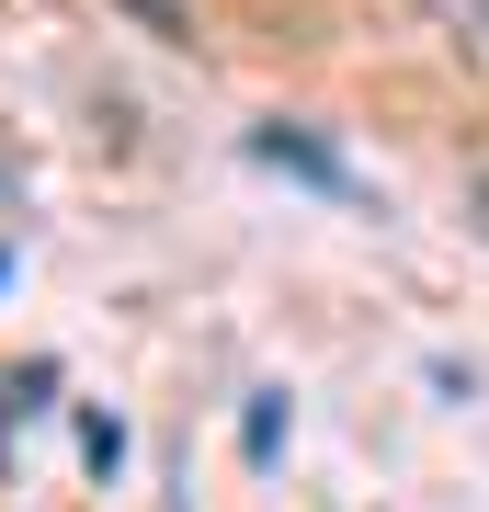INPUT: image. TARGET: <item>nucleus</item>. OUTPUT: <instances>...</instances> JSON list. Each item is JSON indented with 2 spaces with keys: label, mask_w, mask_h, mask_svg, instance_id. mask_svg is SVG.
Instances as JSON below:
<instances>
[{
  "label": "nucleus",
  "mask_w": 489,
  "mask_h": 512,
  "mask_svg": "<svg viewBox=\"0 0 489 512\" xmlns=\"http://www.w3.org/2000/svg\"><path fill=\"white\" fill-rule=\"evenodd\" d=\"M251 148H262V160H285V171H308V183H342V160H330L319 137H296V126H262Z\"/></svg>",
  "instance_id": "f257e3e1"
},
{
  "label": "nucleus",
  "mask_w": 489,
  "mask_h": 512,
  "mask_svg": "<svg viewBox=\"0 0 489 512\" xmlns=\"http://www.w3.org/2000/svg\"><path fill=\"white\" fill-rule=\"evenodd\" d=\"M421 12H433L455 46H478V57H489V0H421Z\"/></svg>",
  "instance_id": "f03ea898"
},
{
  "label": "nucleus",
  "mask_w": 489,
  "mask_h": 512,
  "mask_svg": "<svg viewBox=\"0 0 489 512\" xmlns=\"http://www.w3.org/2000/svg\"><path fill=\"white\" fill-rule=\"evenodd\" d=\"M126 12H137L160 46H194V12H182V0H126Z\"/></svg>",
  "instance_id": "7ed1b4c3"
}]
</instances>
